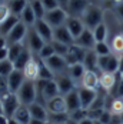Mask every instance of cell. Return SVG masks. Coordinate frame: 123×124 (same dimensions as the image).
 Wrapping results in <instances>:
<instances>
[{
	"label": "cell",
	"mask_w": 123,
	"mask_h": 124,
	"mask_svg": "<svg viewBox=\"0 0 123 124\" xmlns=\"http://www.w3.org/2000/svg\"><path fill=\"white\" fill-rule=\"evenodd\" d=\"M1 104H3V116L7 118H13L16 110L22 106L19 99H17V94H13V93L6 94L1 99Z\"/></svg>",
	"instance_id": "obj_6"
},
{
	"label": "cell",
	"mask_w": 123,
	"mask_h": 124,
	"mask_svg": "<svg viewBox=\"0 0 123 124\" xmlns=\"http://www.w3.org/2000/svg\"><path fill=\"white\" fill-rule=\"evenodd\" d=\"M120 121H122V124H123V113L120 114Z\"/></svg>",
	"instance_id": "obj_60"
},
{
	"label": "cell",
	"mask_w": 123,
	"mask_h": 124,
	"mask_svg": "<svg viewBox=\"0 0 123 124\" xmlns=\"http://www.w3.org/2000/svg\"><path fill=\"white\" fill-rule=\"evenodd\" d=\"M56 84H57V88H59V94H69L70 91L74 90V83L73 80L67 76H59L57 80H56Z\"/></svg>",
	"instance_id": "obj_21"
},
{
	"label": "cell",
	"mask_w": 123,
	"mask_h": 124,
	"mask_svg": "<svg viewBox=\"0 0 123 124\" xmlns=\"http://www.w3.org/2000/svg\"><path fill=\"white\" fill-rule=\"evenodd\" d=\"M53 40L59 41V43H63V44H67V46L74 44V39L69 33L66 26H60L57 29H53Z\"/></svg>",
	"instance_id": "obj_16"
},
{
	"label": "cell",
	"mask_w": 123,
	"mask_h": 124,
	"mask_svg": "<svg viewBox=\"0 0 123 124\" xmlns=\"http://www.w3.org/2000/svg\"><path fill=\"white\" fill-rule=\"evenodd\" d=\"M16 94H17V99H19L22 106H30V104L36 103V97H37L36 81L25 80V83L22 84V87L19 88V91Z\"/></svg>",
	"instance_id": "obj_1"
},
{
	"label": "cell",
	"mask_w": 123,
	"mask_h": 124,
	"mask_svg": "<svg viewBox=\"0 0 123 124\" xmlns=\"http://www.w3.org/2000/svg\"><path fill=\"white\" fill-rule=\"evenodd\" d=\"M7 59H9V50H7V47L0 49V62H4Z\"/></svg>",
	"instance_id": "obj_49"
},
{
	"label": "cell",
	"mask_w": 123,
	"mask_h": 124,
	"mask_svg": "<svg viewBox=\"0 0 123 124\" xmlns=\"http://www.w3.org/2000/svg\"><path fill=\"white\" fill-rule=\"evenodd\" d=\"M86 51L87 50L82 49V47H79L76 44L69 46V51L64 56V60L67 63V66H73V64H77V63H83L85 56H86Z\"/></svg>",
	"instance_id": "obj_9"
},
{
	"label": "cell",
	"mask_w": 123,
	"mask_h": 124,
	"mask_svg": "<svg viewBox=\"0 0 123 124\" xmlns=\"http://www.w3.org/2000/svg\"><path fill=\"white\" fill-rule=\"evenodd\" d=\"M29 107V113L32 116L33 120H40V121H47V116L49 113L46 111V108L42 106V104H37V103H33Z\"/></svg>",
	"instance_id": "obj_23"
},
{
	"label": "cell",
	"mask_w": 123,
	"mask_h": 124,
	"mask_svg": "<svg viewBox=\"0 0 123 124\" xmlns=\"http://www.w3.org/2000/svg\"><path fill=\"white\" fill-rule=\"evenodd\" d=\"M64 101H66V108L67 113H73L79 108H82V104H80V99H79V91L73 90L70 91L69 94L64 96Z\"/></svg>",
	"instance_id": "obj_20"
},
{
	"label": "cell",
	"mask_w": 123,
	"mask_h": 124,
	"mask_svg": "<svg viewBox=\"0 0 123 124\" xmlns=\"http://www.w3.org/2000/svg\"><path fill=\"white\" fill-rule=\"evenodd\" d=\"M33 27H35L36 33L43 39L46 43H52V41H53V29L44 22V19L36 20V23H35Z\"/></svg>",
	"instance_id": "obj_14"
},
{
	"label": "cell",
	"mask_w": 123,
	"mask_h": 124,
	"mask_svg": "<svg viewBox=\"0 0 123 124\" xmlns=\"http://www.w3.org/2000/svg\"><path fill=\"white\" fill-rule=\"evenodd\" d=\"M70 114V120L74 121V123H79V121H82V120H85L87 117V110L85 108H79V110H76L73 113H69Z\"/></svg>",
	"instance_id": "obj_43"
},
{
	"label": "cell",
	"mask_w": 123,
	"mask_h": 124,
	"mask_svg": "<svg viewBox=\"0 0 123 124\" xmlns=\"http://www.w3.org/2000/svg\"><path fill=\"white\" fill-rule=\"evenodd\" d=\"M77 124H95V121H93L92 118H89V117H86L85 120H82V121H79Z\"/></svg>",
	"instance_id": "obj_53"
},
{
	"label": "cell",
	"mask_w": 123,
	"mask_h": 124,
	"mask_svg": "<svg viewBox=\"0 0 123 124\" xmlns=\"http://www.w3.org/2000/svg\"><path fill=\"white\" fill-rule=\"evenodd\" d=\"M23 74L26 80L30 81H37L39 80V60L36 59H30V62L27 63L23 69Z\"/></svg>",
	"instance_id": "obj_19"
},
{
	"label": "cell",
	"mask_w": 123,
	"mask_h": 124,
	"mask_svg": "<svg viewBox=\"0 0 123 124\" xmlns=\"http://www.w3.org/2000/svg\"><path fill=\"white\" fill-rule=\"evenodd\" d=\"M106 110L113 114V116H120L123 113V99H110V101H107L106 97Z\"/></svg>",
	"instance_id": "obj_26"
},
{
	"label": "cell",
	"mask_w": 123,
	"mask_h": 124,
	"mask_svg": "<svg viewBox=\"0 0 123 124\" xmlns=\"http://www.w3.org/2000/svg\"><path fill=\"white\" fill-rule=\"evenodd\" d=\"M27 34V26L23 22H19L17 24L13 27V30L6 36V41H7V46H12L16 43H20L25 36Z\"/></svg>",
	"instance_id": "obj_8"
},
{
	"label": "cell",
	"mask_w": 123,
	"mask_h": 124,
	"mask_svg": "<svg viewBox=\"0 0 123 124\" xmlns=\"http://www.w3.org/2000/svg\"><path fill=\"white\" fill-rule=\"evenodd\" d=\"M6 94H9V88H7V80L4 77L0 76V97L3 99ZM0 99V100H1Z\"/></svg>",
	"instance_id": "obj_47"
},
{
	"label": "cell",
	"mask_w": 123,
	"mask_h": 124,
	"mask_svg": "<svg viewBox=\"0 0 123 124\" xmlns=\"http://www.w3.org/2000/svg\"><path fill=\"white\" fill-rule=\"evenodd\" d=\"M46 123H47V121H40V120H33V118H32L29 124H46Z\"/></svg>",
	"instance_id": "obj_55"
},
{
	"label": "cell",
	"mask_w": 123,
	"mask_h": 124,
	"mask_svg": "<svg viewBox=\"0 0 123 124\" xmlns=\"http://www.w3.org/2000/svg\"><path fill=\"white\" fill-rule=\"evenodd\" d=\"M23 44L20 43H16V44H12V46H7V50H9V60L14 63V60L20 56L22 50H23Z\"/></svg>",
	"instance_id": "obj_39"
},
{
	"label": "cell",
	"mask_w": 123,
	"mask_h": 124,
	"mask_svg": "<svg viewBox=\"0 0 123 124\" xmlns=\"http://www.w3.org/2000/svg\"><path fill=\"white\" fill-rule=\"evenodd\" d=\"M10 7L7 6V4H0V24L6 20V19H9L10 17Z\"/></svg>",
	"instance_id": "obj_44"
},
{
	"label": "cell",
	"mask_w": 123,
	"mask_h": 124,
	"mask_svg": "<svg viewBox=\"0 0 123 124\" xmlns=\"http://www.w3.org/2000/svg\"><path fill=\"white\" fill-rule=\"evenodd\" d=\"M54 73L46 66V63L39 59V80H53Z\"/></svg>",
	"instance_id": "obj_33"
},
{
	"label": "cell",
	"mask_w": 123,
	"mask_h": 124,
	"mask_svg": "<svg viewBox=\"0 0 123 124\" xmlns=\"http://www.w3.org/2000/svg\"><path fill=\"white\" fill-rule=\"evenodd\" d=\"M64 26L67 27L69 33L72 34V37H73L74 40L79 37V36L83 33V30L86 29L85 24H83V22H82V19H79V17H67Z\"/></svg>",
	"instance_id": "obj_13"
},
{
	"label": "cell",
	"mask_w": 123,
	"mask_h": 124,
	"mask_svg": "<svg viewBox=\"0 0 123 124\" xmlns=\"http://www.w3.org/2000/svg\"><path fill=\"white\" fill-rule=\"evenodd\" d=\"M83 24L89 30H95L100 23H103V12L102 9H99L97 6H92L89 4L86 12L83 13V16L80 17Z\"/></svg>",
	"instance_id": "obj_2"
},
{
	"label": "cell",
	"mask_w": 123,
	"mask_h": 124,
	"mask_svg": "<svg viewBox=\"0 0 123 124\" xmlns=\"http://www.w3.org/2000/svg\"><path fill=\"white\" fill-rule=\"evenodd\" d=\"M7 80V88H9V93H13V94H16L17 91H19V88L22 87V84L25 83V74H23V71H20V70H13L10 76L6 78Z\"/></svg>",
	"instance_id": "obj_11"
},
{
	"label": "cell",
	"mask_w": 123,
	"mask_h": 124,
	"mask_svg": "<svg viewBox=\"0 0 123 124\" xmlns=\"http://www.w3.org/2000/svg\"><path fill=\"white\" fill-rule=\"evenodd\" d=\"M26 6H27V0H12L10 4H9L12 14L17 16V17L22 16V13L26 9Z\"/></svg>",
	"instance_id": "obj_34"
},
{
	"label": "cell",
	"mask_w": 123,
	"mask_h": 124,
	"mask_svg": "<svg viewBox=\"0 0 123 124\" xmlns=\"http://www.w3.org/2000/svg\"><path fill=\"white\" fill-rule=\"evenodd\" d=\"M0 4H1V0H0Z\"/></svg>",
	"instance_id": "obj_62"
},
{
	"label": "cell",
	"mask_w": 123,
	"mask_h": 124,
	"mask_svg": "<svg viewBox=\"0 0 123 124\" xmlns=\"http://www.w3.org/2000/svg\"><path fill=\"white\" fill-rule=\"evenodd\" d=\"M97 59L99 56L96 54L95 50H87L86 56H85V60H83V66L86 70H90V71H97Z\"/></svg>",
	"instance_id": "obj_25"
},
{
	"label": "cell",
	"mask_w": 123,
	"mask_h": 124,
	"mask_svg": "<svg viewBox=\"0 0 123 124\" xmlns=\"http://www.w3.org/2000/svg\"><path fill=\"white\" fill-rule=\"evenodd\" d=\"M82 87L89 88V90H95L97 91L100 88V83H99V73L97 71H90L86 70L85 76L82 77Z\"/></svg>",
	"instance_id": "obj_15"
},
{
	"label": "cell",
	"mask_w": 123,
	"mask_h": 124,
	"mask_svg": "<svg viewBox=\"0 0 123 124\" xmlns=\"http://www.w3.org/2000/svg\"><path fill=\"white\" fill-rule=\"evenodd\" d=\"M110 120H112V114L107 110H105V111L102 113V116H100V118H99L97 121H100V123H103V124H110Z\"/></svg>",
	"instance_id": "obj_48"
},
{
	"label": "cell",
	"mask_w": 123,
	"mask_h": 124,
	"mask_svg": "<svg viewBox=\"0 0 123 124\" xmlns=\"http://www.w3.org/2000/svg\"><path fill=\"white\" fill-rule=\"evenodd\" d=\"M40 1H42L43 7L46 9V12H50V10H54V9L60 7L59 3H57V0H40Z\"/></svg>",
	"instance_id": "obj_45"
},
{
	"label": "cell",
	"mask_w": 123,
	"mask_h": 124,
	"mask_svg": "<svg viewBox=\"0 0 123 124\" xmlns=\"http://www.w3.org/2000/svg\"><path fill=\"white\" fill-rule=\"evenodd\" d=\"M47 108H49V113H67L64 97L57 96L54 99L49 100L47 101Z\"/></svg>",
	"instance_id": "obj_24"
},
{
	"label": "cell",
	"mask_w": 123,
	"mask_h": 124,
	"mask_svg": "<svg viewBox=\"0 0 123 124\" xmlns=\"http://www.w3.org/2000/svg\"><path fill=\"white\" fill-rule=\"evenodd\" d=\"M69 120H70L69 113H49L47 116V121L53 124H64Z\"/></svg>",
	"instance_id": "obj_31"
},
{
	"label": "cell",
	"mask_w": 123,
	"mask_h": 124,
	"mask_svg": "<svg viewBox=\"0 0 123 124\" xmlns=\"http://www.w3.org/2000/svg\"><path fill=\"white\" fill-rule=\"evenodd\" d=\"M43 62L46 63V66L49 67L53 73L63 71V70H66V69L69 67L67 63H66V60H64V57H63V56H59V54H53L52 57H49L47 60H43Z\"/></svg>",
	"instance_id": "obj_17"
},
{
	"label": "cell",
	"mask_w": 123,
	"mask_h": 124,
	"mask_svg": "<svg viewBox=\"0 0 123 124\" xmlns=\"http://www.w3.org/2000/svg\"><path fill=\"white\" fill-rule=\"evenodd\" d=\"M9 123V118L4 117V116H0V124H7Z\"/></svg>",
	"instance_id": "obj_54"
},
{
	"label": "cell",
	"mask_w": 123,
	"mask_h": 124,
	"mask_svg": "<svg viewBox=\"0 0 123 124\" xmlns=\"http://www.w3.org/2000/svg\"><path fill=\"white\" fill-rule=\"evenodd\" d=\"M30 59H32V56H30V51H29V49L23 47L22 53H20V56H19V57L14 60V63H13V64H14V70H20V71H23L25 66L30 62Z\"/></svg>",
	"instance_id": "obj_30"
},
{
	"label": "cell",
	"mask_w": 123,
	"mask_h": 124,
	"mask_svg": "<svg viewBox=\"0 0 123 124\" xmlns=\"http://www.w3.org/2000/svg\"><path fill=\"white\" fill-rule=\"evenodd\" d=\"M52 46L54 49V54H59V56H66L67 51H69V46L67 44H63V43H59V41H52Z\"/></svg>",
	"instance_id": "obj_42"
},
{
	"label": "cell",
	"mask_w": 123,
	"mask_h": 124,
	"mask_svg": "<svg viewBox=\"0 0 123 124\" xmlns=\"http://www.w3.org/2000/svg\"><path fill=\"white\" fill-rule=\"evenodd\" d=\"M77 91H79V99H80L82 108L89 110V107L92 106V103H93L95 99L97 97V91H95V90H89V88H85V87H80Z\"/></svg>",
	"instance_id": "obj_18"
},
{
	"label": "cell",
	"mask_w": 123,
	"mask_h": 124,
	"mask_svg": "<svg viewBox=\"0 0 123 124\" xmlns=\"http://www.w3.org/2000/svg\"><path fill=\"white\" fill-rule=\"evenodd\" d=\"M66 19H67V13H66L64 9H62V7H57L54 10L46 12V14H44V22L52 29H57L60 26H64Z\"/></svg>",
	"instance_id": "obj_5"
},
{
	"label": "cell",
	"mask_w": 123,
	"mask_h": 124,
	"mask_svg": "<svg viewBox=\"0 0 123 124\" xmlns=\"http://www.w3.org/2000/svg\"><path fill=\"white\" fill-rule=\"evenodd\" d=\"M89 7V0H70L66 10L69 17H82L83 13L86 12V9Z\"/></svg>",
	"instance_id": "obj_10"
},
{
	"label": "cell",
	"mask_w": 123,
	"mask_h": 124,
	"mask_svg": "<svg viewBox=\"0 0 123 124\" xmlns=\"http://www.w3.org/2000/svg\"><path fill=\"white\" fill-rule=\"evenodd\" d=\"M74 44L79 46V47H82V49H85V50H93L95 49V44H96L93 31L89 30V29H85L83 33L74 40Z\"/></svg>",
	"instance_id": "obj_12"
},
{
	"label": "cell",
	"mask_w": 123,
	"mask_h": 124,
	"mask_svg": "<svg viewBox=\"0 0 123 124\" xmlns=\"http://www.w3.org/2000/svg\"><path fill=\"white\" fill-rule=\"evenodd\" d=\"M13 118L20 124H29L30 120H32V116H30V113H29V107H27V106H20V107L16 110Z\"/></svg>",
	"instance_id": "obj_29"
},
{
	"label": "cell",
	"mask_w": 123,
	"mask_h": 124,
	"mask_svg": "<svg viewBox=\"0 0 123 124\" xmlns=\"http://www.w3.org/2000/svg\"><path fill=\"white\" fill-rule=\"evenodd\" d=\"M116 13H117V16L123 20V1H120V3L117 4V7H116Z\"/></svg>",
	"instance_id": "obj_50"
},
{
	"label": "cell",
	"mask_w": 123,
	"mask_h": 124,
	"mask_svg": "<svg viewBox=\"0 0 123 124\" xmlns=\"http://www.w3.org/2000/svg\"><path fill=\"white\" fill-rule=\"evenodd\" d=\"M53 54H54V49H53L52 43H46V44L43 46V49L39 51V59H40V60H47V59L52 57Z\"/></svg>",
	"instance_id": "obj_41"
},
{
	"label": "cell",
	"mask_w": 123,
	"mask_h": 124,
	"mask_svg": "<svg viewBox=\"0 0 123 124\" xmlns=\"http://www.w3.org/2000/svg\"><path fill=\"white\" fill-rule=\"evenodd\" d=\"M69 73H70L72 80H82V77L86 73V69L82 63H77V64H73V66H69Z\"/></svg>",
	"instance_id": "obj_32"
},
{
	"label": "cell",
	"mask_w": 123,
	"mask_h": 124,
	"mask_svg": "<svg viewBox=\"0 0 123 124\" xmlns=\"http://www.w3.org/2000/svg\"><path fill=\"white\" fill-rule=\"evenodd\" d=\"M46 124H53V123H49V121H47V123H46Z\"/></svg>",
	"instance_id": "obj_61"
},
{
	"label": "cell",
	"mask_w": 123,
	"mask_h": 124,
	"mask_svg": "<svg viewBox=\"0 0 123 124\" xmlns=\"http://www.w3.org/2000/svg\"><path fill=\"white\" fill-rule=\"evenodd\" d=\"M27 36H29V47H30V50L39 54V51L43 49V46L46 44V41L37 34L35 29H32Z\"/></svg>",
	"instance_id": "obj_22"
},
{
	"label": "cell",
	"mask_w": 123,
	"mask_h": 124,
	"mask_svg": "<svg viewBox=\"0 0 123 124\" xmlns=\"http://www.w3.org/2000/svg\"><path fill=\"white\" fill-rule=\"evenodd\" d=\"M110 50L113 54H116L117 57H122L123 56V34L122 33H117L112 37L110 41Z\"/></svg>",
	"instance_id": "obj_28"
},
{
	"label": "cell",
	"mask_w": 123,
	"mask_h": 124,
	"mask_svg": "<svg viewBox=\"0 0 123 124\" xmlns=\"http://www.w3.org/2000/svg\"><path fill=\"white\" fill-rule=\"evenodd\" d=\"M0 116H3V104H1V100H0Z\"/></svg>",
	"instance_id": "obj_58"
},
{
	"label": "cell",
	"mask_w": 123,
	"mask_h": 124,
	"mask_svg": "<svg viewBox=\"0 0 123 124\" xmlns=\"http://www.w3.org/2000/svg\"><path fill=\"white\" fill-rule=\"evenodd\" d=\"M93 50L96 51V54H97V56H107V54H112L110 46H109V43H106V41L96 43Z\"/></svg>",
	"instance_id": "obj_40"
},
{
	"label": "cell",
	"mask_w": 123,
	"mask_h": 124,
	"mask_svg": "<svg viewBox=\"0 0 123 124\" xmlns=\"http://www.w3.org/2000/svg\"><path fill=\"white\" fill-rule=\"evenodd\" d=\"M36 87L37 93L42 97L47 99V101L59 96V88H57V84L54 80H37Z\"/></svg>",
	"instance_id": "obj_4"
},
{
	"label": "cell",
	"mask_w": 123,
	"mask_h": 124,
	"mask_svg": "<svg viewBox=\"0 0 123 124\" xmlns=\"http://www.w3.org/2000/svg\"><path fill=\"white\" fill-rule=\"evenodd\" d=\"M92 31H93V36H95L96 43L106 41V39H107V26L105 24V23H100V24H99L95 30H92Z\"/></svg>",
	"instance_id": "obj_36"
},
{
	"label": "cell",
	"mask_w": 123,
	"mask_h": 124,
	"mask_svg": "<svg viewBox=\"0 0 123 124\" xmlns=\"http://www.w3.org/2000/svg\"><path fill=\"white\" fill-rule=\"evenodd\" d=\"M120 78V74L119 73H100L99 74V83H100V88L105 90L106 93L112 94L114 87L117 84Z\"/></svg>",
	"instance_id": "obj_7"
},
{
	"label": "cell",
	"mask_w": 123,
	"mask_h": 124,
	"mask_svg": "<svg viewBox=\"0 0 123 124\" xmlns=\"http://www.w3.org/2000/svg\"><path fill=\"white\" fill-rule=\"evenodd\" d=\"M4 47H7V41H6V37L0 36V49H4Z\"/></svg>",
	"instance_id": "obj_52"
},
{
	"label": "cell",
	"mask_w": 123,
	"mask_h": 124,
	"mask_svg": "<svg viewBox=\"0 0 123 124\" xmlns=\"http://www.w3.org/2000/svg\"><path fill=\"white\" fill-rule=\"evenodd\" d=\"M20 20H19V17L17 16H14V14H10V17L9 19H6L1 24H0V36H3V37H6L10 31L13 30V27L17 24Z\"/></svg>",
	"instance_id": "obj_27"
},
{
	"label": "cell",
	"mask_w": 123,
	"mask_h": 124,
	"mask_svg": "<svg viewBox=\"0 0 123 124\" xmlns=\"http://www.w3.org/2000/svg\"><path fill=\"white\" fill-rule=\"evenodd\" d=\"M22 22L26 26H35V23H36V16H35L33 9H32L30 4H27L26 9L23 10V13H22Z\"/></svg>",
	"instance_id": "obj_35"
},
{
	"label": "cell",
	"mask_w": 123,
	"mask_h": 124,
	"mask_svg": "<svg viewBox=\"0 0 123 124\" xmlns=\"http://www.w3.org/2000/svg\"><path fill=\"white\" fill-rule=\"evenodd\" d=\"M97 69L100 73H119L120 70V57L116 54H107V56H99Z\"/></svg>",
	"instance_id": "obj_3"
},
{
	"label": "cell",
	"mask_w": 123,
	"mask_h": 124,
	"mask_svg": "<svg viewBox=\"0 0 123 124\" xmlns=\"http://www.w3.org/2000/svg\"><path fill=\"white\" fill-rule=\"evenodd\" d=\"M30 6H32V9H33V13H35V16H36V20L44 19L46 9L43 7V4H42V1H40V0H33Z\"/></svg>",
	"instance_id": "obj_37"
},
{
	"label": "cell",
	"mask_w": 123,
	"mask_h": 124,
	"mask_svg": "<svg viewBox=\"0 0 123 124\" xmlns=\"http://www.w3.org/2000/svg\"><path fill=\"white\" fill-rule=\"evenodd\" d=\"M119 74H120V77L123 78V64H120V70H119Z\"/></svg>",
	"instance_id": "obj_57"
},
{
	"label": "cell",
	"mask_w": 123,
	"mask_h": 124,
	"mask_svg": "<svg viewBox=\"0 0 123 124\" xmlns=\"http://www.w3.org/2000/svg\"><path fill=\"white\" fill-rule=\"evenodd\" d=\"M69 1H70V0H57V3H59V6H60L62 9H64V10H66V7H67V4H69Z\"/></svg>",
	"instance_id": "obj_51"
},
{
	"label": "cell",
	"mask_w": 123,
	"mask_h": 124,
	"mask_svg": "<svg viewBox=\"0 0 123 124\" xmlns=\"http://www.w3.org/2000/svg\"><path fill=\"white\" fill-rule=\"evenodd\" d=\"M13 70H14V64H13V62H10L9 59L4 60V62H0V76H1V77L7 78Z\"/></svg>",
	"instance_id": "obj_38"
},
{
	"label": "cell",
	"mask_w": 123,
	"mask_h": 124,
	"mask_svg": "<svg viewBox=\"0 0 123 124\" xmlns=\"http://www.w3.org/2000/svg\"><path fill=\"white\" fill-rule=\"evenodd\" d=\"M120 33L123 34V23H122V26H120Z\"/></svg>",
	"instance_id": "obj_59"
},
{
	"label": "cell",
	"mask_w": 123,
	"mask_h": 124,
	"mask_svg": "<svg viewBox=\"0 0 123 124\" xmlns=\"http://www.w3.org/2000/svg\"><path fill=\"white\" fill-rule=\"evenodd\" d=\"M7 124H20V123H17L14 118H9V123H7Z\"/></svg>",
	"instance_id": "obj_56"
},
{
	"label": "cell",
	"mask_w": 123,
	"mask_h": 124,
	"mask_svg": "<svg viewBox=\"0 0 123 124\" xmlns=\"http://www.w3.org/2000/svg\"><path fill=\"white\" fill-rule=\"evenodd\" d=\"M112 94H114V97H117V99H123V78L122 77L119 78V81H117V84H116Z\"/></svg>",
	"instance_id": "obj_46"
}]
</instances>
